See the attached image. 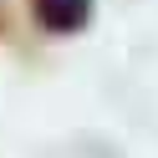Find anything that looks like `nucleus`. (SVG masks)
Segmentation results:
<instances>
[{
    "mask_svg": "<svg viewBox=\"0 0 158 158\" xmlns=\"http://www.w3.org/2000/svg\"><path fill=\"white\" fill-rule=\"evenodd\" d=\"M36 21H41V31L51 36H72L82 31L87 21H92V0H31Z\"/></svg>",
    "mask_w": 158,
    "mask_h": 158,
    "instance_id": "1",
    "label": "nucleus"
}]
</instances>
